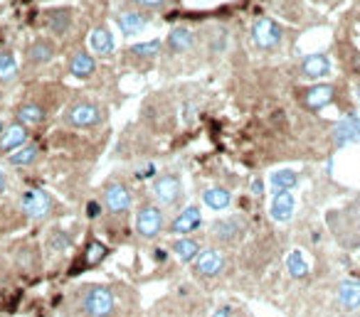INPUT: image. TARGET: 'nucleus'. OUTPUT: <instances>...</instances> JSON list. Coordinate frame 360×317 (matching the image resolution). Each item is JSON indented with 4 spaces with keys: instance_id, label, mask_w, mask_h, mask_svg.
<instances>
[{
    "instance_id": "obj_1",
    "label": "nucleus",
    "mask_w": 360,
    "mask_h": 317,
    "mask_svg": "<svg viewBox=\"0 0 360 317\" xmlns=\"http://www.w3.org/2000/svg\"><path fill=\"white\" fill-rule=\"evenodd\" d=\"M328 226L341 246L358 248L360 246V197L353 199L348 207L328 214Z\"/></svg>"
},
{
    "instance_id": "obj_2",
    "label": "nucleus",
    "mask_w": 360,
    "mask_h": 317,
    "mask_svg": "<svg viewBox=\"0 0 360 317\" xmlns=\"http://www.w3.org/2000/svg\"><path fill=\"white\" fill-rule=\"evenodd\" d=\"M79 310L87 317H111L116 312L114 293L101 285H89L79 295Z\"/></svg>"
},
{
    "instance_id": "obj_3",
    "label": "nucleus",
    "mask_w": 360,
    "mask_h": 317,
    "mask_svg": "<svg viewBox=\"0 0 360 317\" xmlns=\"http://www.w3.org/2000/svg\"><path fill=\"white\" fill-rule=\"evenodd\" d=\"M252 40L259 49H277L284 40V27L272 17H256L252 25Z\"/></svg>"
},
{
    "instance_id": "obj_4",
    "label": "nucleus",
    "mask_w": 360,
    "mask_h": 317,
    "mask_svg": "<svg viewBox=\"0 0 360 317\" xmlns=\"http://www.w3.org/2000/svg\"><path fill=\"white\" fill-rule=\"evenodd\" d=\"M22 214H28L30 219H47L55 209V199L49 197L44 189H28L20 197Z\"/></svg>"
},
{
    "instance_id": "obj_5",
    "label": "nucleus",
    "mask_w": 360,
    "mask_h": 317,
    "mask_svg": "<svg viewBox=\"0 0 360 317\" xmlns=\"http://www.w3.org/2000/svg\"><path fill=\"white\" fill-rule=\"evenodd\" d=\"M101 121H104V111L92 101H79L67 111V123L74 126V128H92Z\"/></svg>"
},
{
    "instance_id": "obj_6",
    "label": "nucleus",
    "mask_w": 360,
    "mask_h": 317,
    "mask_svg": "<svg viewBox=\"0 0 360 317\" xmlns=\"http://www.w3.org/2000/svg\"><path fill=\"white\" fill-rule=\"evenodd\" d=\"M153 194L163 207H173L183 199V182H180L178 175L168 172V175H161V178L153 180Z\"/></svg>"
},
{
    "instance_id": "obj_7",
    "label": "nucleus",
    "mask_w": 360,
    "mask_h": 317,
    "mask_svg": "<svg viewBox=\"0 0 360 317\" xmlns=\"http://www.w3.org/2000/svg\"><path fill=\"white\" fill-rule=\"evenodd\" d=\"M163 229V212L153 205H143L136 214V232L143 239H156Z\"/></svg>"
},
{
    "instance_id": "obj_8",
    "label": "nucleus",
    "mask_w": 360,
    "mask_h": 317,
    "mask_svg": "<svg viewBox=\"0 0 360 317\" xmlns=\"http://www.w3.org/2000/svg\"><path fill=\"white\" fill-rule=\"evenodd\" d=\"M245 232H247V226L240 216H227V219H220L210 226V237H213L215 241H222V243L240 241Z\"/></svg>"
},
{
    "instance_id": "obj_9",
    "label": "nucleus",
    "mask_w": 360,
    "mask_h": 317,
    "mask_svg": "<svg viewBox=\"0 0 360 317\" xmlns=\"http://www.w3.org/2000/svg\"><path fill=\"white\" fill-rule=\"evenodd\" d=\"M131 189L126 187L124 182H111L104 189V205L111 214H124L131 209Z\"/></svg>"
},
{
    "instance_id": "obj_10",
    "label": "nucleus",
    "mask_w": 360,
    "mask_h": 317,
    "mask_svg": "<svg viewBox=\"0 0 360 317\" xmlns=\"http://www.w3.org/2000/svg\"><path fill=\"white\" fill-rule=\"evenodd\" d=\"M224 268V253L218 248H208V251H200V256L195 258V273L202 278H213V275L222 273Z\"/></svg>"
},
{
    "instance_id": "obj_11",
    "label": "nucleus",
    "mask_w": 360,
    "mask_h": 317,
    "mask_svg": "<svg viewBox=\"0 0 360 317\" xmlns=\"http://www.w3.org/2000/svg\"><path fill=\"white\" fill-rule=\"evenodd\" d=\"M294 209H296V197L294 194L291 192H274L272 205H269V214H272L274 221H279V224L291 221Z\"/></svg>"
},
{
    "instance_id": "obj_12",
    "label": "nucleus",
    "mask_w": 360,
    "mask_h": 317,
    "mask_svg": "<svg viewBox=\"0 0 360 317\" xmlns=\"http://www.w3.org/2000/svg\"><path fill=\"white\" fill-rule=\"evenodd\" d=\"M333 96H336V89L331 84L311 86V89L304 92V106L311 108V111H321V108H326L333 101Z\"/></svg>"
},
{
    "instance_id": "obj_13",
    "label": "nucleus",
    "mask_w": 360,
    "mask_h": 317,
    "mask_svg": "<svg viewBox=\"0 0 360 317\" xmlns=\"http://www.w3.org/2000/svg\"><path fill=\"white\" fill-rule=\"evenodd\" d=\"M22 146H28V128L20 123H13L0 135V153H15Z\"/></svg>"
},
{
    "instance_id": "obj_14",
    "label": "nucleus",
    "mask_w": 360,
    "mask_h": 317,
    "mask_svg": "<svg viewBox=\"0 0 360 317\" xmlns=\"http://www.w3.org/2000/svg\"><path fill=\"white\" fill-rule=\"evenodd\" d=\"M301 74L306 79H323L331 74V60L326 54H309L301 60Z\"/></svg>"
},
{
    "instance_id": "obj_15",
    "label": "nucleus",
    "mask_w": 360,
    "mask_h": 317,
    "mask_svg": "<svg viewBox=\"0 0 360 317\" xmlns=\"http://www.w3.org/2000/svg\"><path fill=\"white\" fill-rule=\"evenodd\" d=\"M200 224H202L200 209H197V207H188V209H183L173 219V224H170V234H190V232H195Z\"/></svg>"
},
{
    "instance_id": "obj_16",
    "label": "nucleus",
    "mask_w": 360,
    "mask_h": 317,
    "mask_svg": "<svg viewBox=\"0 0 360 317\" xmlns=\"http://www.w3.org/2000/svg\"><path fill=\"white\" fill-rule=\"evenodd\" d=\"M333 140L338 146H348V143H360V119L348 116L345 121H341L336 128H333Z\"/></svg>"
},
{
    "instance_id": "obj_17",
    "label": "nucleus",
    "mask_w": 360,
    "mask_h": 317,
    "mask_svg": "<svg viewBox=\"0 0 360 317\" xmlns=\"http://www.w3.org/2000/svg\"><path fill=\"white\" fill-rule=\"evenodd\" d=\"M336 298L343 310H358L360 307V280H343L336 288Z\"/></svg>"
},
{
    "instance_id": "obj_18",
    "label": "nucleus",
    "mask_w": 360,
    "mask_h": 317,
    "mask_svg": "<svg viewBox=\"0 0 360 317\" xmlns=\"http://www.w3.org/2000/svg\"><path fill=\"white\" fill-rule=\"evenodd\" d=\"M148 17L141 15V12H119L116 15V25H119L121 35H126V37H133V35H138L146 27Z\"/></svg>"
},
{
    "instance_id": "obj_19",
    "label": "nucleus",
    "mask_w": 360,
    "mask_h": 317,
    "mask_svg": "<svg viewBox=\"0 0 360 317\" xmlns=\"http://www.w3.org/2000/svg\"><path fill=\"white\" fill-rule=\"evenodd\" d=\"M89 44H92V49L99 54V57H109V54H114V37H111V33L106 30V27H97V30H92V35H89Z\"/></svg>"
},
{
    "instance_id": "obj_20",
    "label": "nucleus",
    "mask_w": 360,
    "mask_h": 317,
    "mask_svg": "<svg viewBox=\"0 0 360 317\" xmlns=\"http://www.w3.org/2000/svg\"><path fill=\"white\" fill-rule=\"evenodd\" d=\"M69 71H72V76H76V79H87V76H92L94 71H97V62H94L92 54L76 52L69 60Z\"/></svg>"
},
{
    "instance_id": "obj_21",
    "label": "nucleus",
    "mask_w": 360,
    "mask_h": 317,
    "mask_svg": "<svg viewBox=\"0 0 360 317\" xmlns=\"http://www.w3.org/2000/svg\"><path fill=\"white\" fill-rule=\"evenodd\" d=\"M55 57V44H52V40H35L33 44H30L28 49V60L30 65H47L49 60Z\"/></svg>"
},
{
    "instance_id": "obj_22",
    "label": "nucleus",
    "mask_w": 360,
    "mask_h": 317,
    "mask_svg": "<svg viewBox=\"0 0 360 317\" xmlns=\"http://www.w3.org/2000/svg\"><path fill=\"white\" fill-rule=\"evenodd\" d=\"M195 44V35L188 27H175L173 33L168 35V47L170 52H188Z\"/></svg>"
},
{
    "instance_id": "obj_23",
    "label": "nucleus",
    "mask_w": 360,
    "mask_h": 317,
    "mask_svg": "<svg viewBox=\"0 0 360 317\" xmlns=\"http://www.w3.org/2000/svg\"><path fill=\"white\" fill-rule=\"evenodd\" d=\"M15 119L20 126H38L44 121V108L40 103H22L15 111Z\"/></svg>"
},
{
    "instance_id": "obj_24",
    "label": "nucleus",
    "mask_w": 360,
    "mask_h": 317,
    "mask_svg": "<svg viewBox=\"0 0 360 317\" xmlns=\"http://www.w3.org/2000/svg\"><path fill=\"white\" fill-rule=\"evenodd\" d=\"M202 202H205L210 209L222 212V209H227L229 202H232V194H229V189H224V187H210V189H205V194H202Z\"/></svg>"
},
{
    "instance_id": "obj_25",
    "label": "nucleus",
    "mask_w": 360,
    "mask_h": 317,
    "mask_svg": "<svg viewBox=\"0 0 360 317\" xmlns=\"http://www.w3.org/2000/svg\"><path fill=\"white\" fill-rule=\"evenodd\" d=\"M269 185L274 187V192H291V189L299 185V175L294 170H277L272 172Z\"/></svg>"
},
{
    "instance_id": "obj_26",
    "label": "nucleus",
    "mask_w": 360,
    "mask_h": 317,
    "mask_svg": "<svg viewBox=\"0 0 360 317\" xmlns=\"http://www.w3.org/2000/svg\"><path fill=\"white\" fill-rule=\"evenodd\" d=\"M173 253L183 264H190L200 256V243L195 239H178V241H173Z\"/></svg>"
},
{
    "instance_id": "obj_27",
    "label": "nucleus",
    "mask_w": 360,
    "mask_h": 317,
    "mask_svg": "<svg viewBox=\"0 0 360 317\" xmlns=\"http://www.w3.org/2000/svg\"><path fill=\"white\" fill-rule=\"evenodd\" d=\"M286 268H289V273L294 275V278H306V275H309V261H306L304 251L294 248V251L286 256Z\"/></svg>"
},
{
    "instance_id": "obj_28",
    "label": "nucleus",
    "mask_w": 360,
    "mask_h": 317,
    "mask_svg": "<svg viewBox=\"0 0 360 317\" xmlns=\"http://www.w3.org/2000/svg\"><path fill=\"white\" fill-rule=\"evenodd\" d=\"M40 157V148L38 146H22L20 151H15L10 155V165H15V167H25V165H33L35 160Z\"/></svg>"
},
{
    "instance_id": "obj_29",
    "label": "nucleus",
    "mask_w": 360,
    "mask_h": 317,
    "mask_svg": "<svg viewBox=\"0 0 360 317\" xmlns=\"http://www.w3.org/2000/svg\"><path fill=\"white\" fill-rule=\"evenodd\" d=\"M17 74V62L13 57V52H0V84H8L10 79H15Z\"/></svg>"
},
{
    "instance_id": "obj_30",
    "label": "nucleus",
    "mask_w": 360,
    "mask_h": 317,
    "mask_svg": "<svg viewBox=\"0 0 360 317\" xmlns=\"http://www.w3.org/2000/svg\"><path fill=\"white\" fill-rule=\"evenodd\" d=\"M47 17H49V27H52L57 35H67V33H69V25H72L69 10H52Z\"/></svg>"
},
{
    "instance_id": "obj_31",
    "label": "nucleus",
    "mask_w": 360,
    "mask_h": 317,
    "mask_svg": "<svg viewBox=\"0 0 360 317\" xmlns=\"http://www.w3.org/2000/svg\"><path fill=\"white\" fill-rule=\"evenodd\" d=\"M136 57H156L161 52V40H148V42H138L131 47Z\"/></svg>"
},
{
    "instance_id": "obj_32",
    "label": "nucleus",
    "mask_w": 360,
    "mask_h": 317,
    "mask_svg": "<svg viewBox=\"0 0 360 317\" xmlns=\"http://www.w3.org/2000/svg\"><path fill=\"white\" fill-rule=\"evenodd\" d=\"M104 256H106V246H101V243H97V241L89 243V248H87V264H99V261H101Z\"/></svg>"
},
{
    "instance_id": "obj_33",
    "label": "nucleus",
    "mask_w": 360,
    "mask_h": 317,
    "mask_svg": "<svg viewBox=\"0 0 360 317\" xmlns=\"http://www.w3.org/2000/svg\"><path fill=\"white\" fill-rule=\"evenodd\" d=\"M69 243H72V239L67 237L65 232L52 234V248H55V251H60V248H69Z\"/></svg>"
},
{
    "instance_id": "obj_34",
    "label": "nucleus",
    "mask_w": 360,
    "mask_h": 317,
    "mask_svg": "<svg viewBox=\"0 0 360 317\" xmlns=\"http://www.w3.org/2000/svg\"><path fill=\"white\" fill-rule=\"evenodd\" d=\"M133 3H138V6H146V8H161V6H165V0H133Z\"/></svg>"
},
{
    "instance_id": "obj_35",
    "label": "nucleus",
    "mask_w": 360,
    "mask_h": 317,
    "mask_svg": "<svg viewBox=\"0 0 360 317\" xmlns=\"http://www.w3.org/2000/svg\"><path fill=\"white\" fill-rule=\"evenodd\" d=\"M213 317H235V315H232L229 307H218V310L213 312Z\"/></svg>"
},
{
    "instance_id": "obj_36",
    "label": "nucleus",
    "mask_w": 360,
    "mask_h": 317,
    "mask_svg": "<svg viewBox=\"0 0 360 317\" xmlns=\"http://www.w3.org/2000/svg\"><path fill=\"white\" fill-rule=\"evenodd\" d=\"M6 189H8V178H6V172L0 170V194L6 192Z\"/></svg>"
},
{
    "instance_id": "obj_37",
    "label": "nucleus",
    "mask_w": 360,
    "mask_h": 317,
    "mask_svg": "<svg viewBox=\"0 0 360 317\" xmlns=\"http://www.w3.org/2000/svg\"><path fill=\"white\" fill-rule=\"evenodd\" d=\"M151 172H153V165H148V167H143V170H138L136 178H151Z\"/></svg>"
},
{
    "instance_id": "obj_38",
    "label": "nucleus",
    "mask_w": 360,
    "mask_h": 317,
    "mask_svg": "<svg viewBox=\"0 0 360 317\" xmlns=\"http://www.w3.org/2000/svg\"><path fill=\"white\" fill-rule=\"evenodd\" d=\"M262 182H259V180H254V182H252V192H254V194H262Z\"/></svg>"
},
{
    "instance_id": "obj_39",
    "label": "nucleus",
    "mask_w": 360,
    "mask_h": 317,
    "mask_svg": "<svg viewBox=\"0 0 360 317\" xmlns=\"http://www.w3.org/2000/svg\"><path fill=\"white\" fill-rule=\"evenodd\" d=\"M97 212H99V207L92 202V205H89V216H97Z\"/></svg>"
},
{
    "instance_id": "obj_40",
    "label": "nucleus",
    "mask_w": 360,
    "mask_h": 317,
    "mask_svg": "<svg viewBox=\"0 0 360 317\" xmlns=\"http://www.w3.org/2000/svg\"><path fill=\"white\" fill-rule=\"evenodd\" d=\"M3 130H6V126H3V121H0V135H3Z\"/></svg>"
},
{
    "instance_id": "obj_41",
    "label": "nucleus",
    "mask_w": 360,
    "mask_h": 317,
    "mask_svg": "<svg viewBox=\"0 0 360 317\" xmlns=\"http://www.w3.org/2000/svg\"><path fill=\"white\" fill-rule=\"evenodd\" d=\"M358 98H360V81H358Z\"/></svg>"
}]
</instances>
